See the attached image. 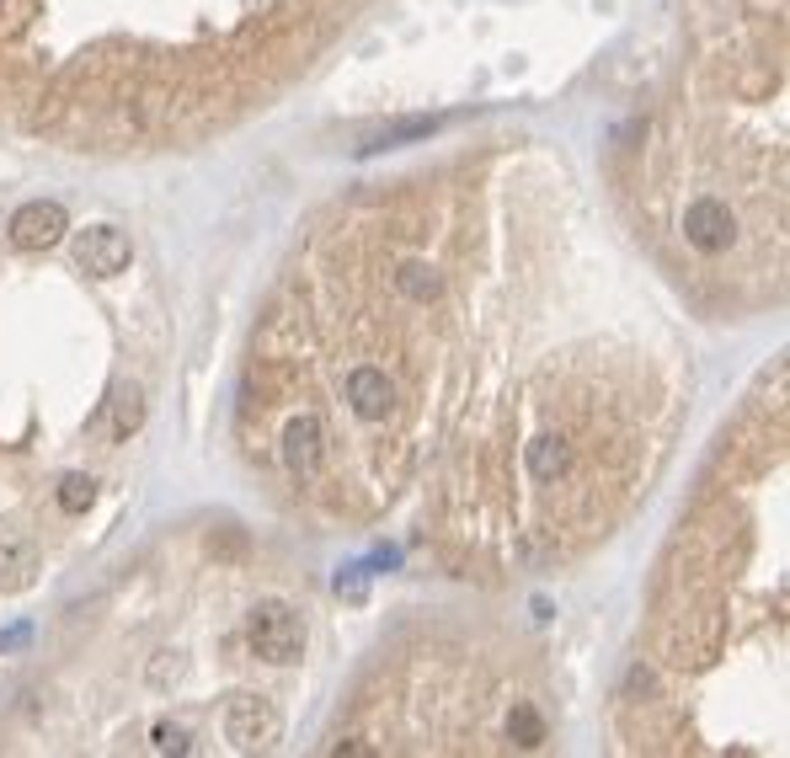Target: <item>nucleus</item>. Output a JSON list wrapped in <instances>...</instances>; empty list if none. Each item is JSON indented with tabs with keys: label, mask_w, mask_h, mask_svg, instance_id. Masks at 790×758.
Instances as JSON below:
<instances>
[{
	"label": "nucleus",
	"mask_w": 790,
	"mask_h": 758,
	"mask_svg": "<svg viewBox=\"0 0 790 758\" xmlns=\"http://www.w3.org/2000/svg\"><path fill=\"white\" fill-rule=\"evenodd\" d=\"M246 641L262 663L289 667L304 657V620L289 604H257L246 620Z\"/></svg>",
	"instance_id": "f257e3e1"
},
{
	"label": "nucleus",
	"mask_w": 790,
	"mask_h": 758,
	"mask_svg": "<svg viewBox=\"0 0 790 758\" xmlns=\"http://www.w3.org/2000/svg\"><path fill=\"white\" fill-rule=\"evenodd\" d=\"M283 737V716L268 695H236L225 705V743L241 754H268Z\"/></svg>",
	"instance_id": "f03ea898"
},
{
	"label": "nucleus",
	"mask_w": 790,
	"mask_h": 758,
	"mask_svg": "<svg viewBox=\"0 0 790 758\" xmlns=\"http://www.w3.org/2000/svg\"><path fill=\"white\" fill-rule=\"evenodd\" d=\"M678 230H684V241L695 246V251L716 257V251H731V246H737V230H742V225H737V209H731L727 198L705 187V193L689 198V209H684V225H678Z\"/></svg>",
	"instance_id": "7ed1b4c3"
},
{
	"label": "nucleus",
	"mask_w": 790,
	"mask_h": 758,
	"mask_svg": "<svg viewBox=\"0 0 790 758\" xmlns=\"http://www.w3.org/2000/svg\"><path fill=\"white\" fill-rule=\"evenodd\" d=\"M326 449H332V438H326V423H321L315 412H300V417L283 423L278 455H283L294 481H315V476L326 470Z\"/></svg>",
	"instance_id": "20e7f679"
},
{
	"label": "nucleus",
	"mask_w": 790,
	"mask_h": 758,
	"mask_svg": "<svg viewBox=\"0 0 790 758\" xmlns=\"http://www.w3.org/2000/svg\"><path fill=\"white\" fill-rule=\"evenodd\" d=\"M342 401L358 423H385V417H395V380L385 374V364L358 359L342 374Z\"/></svg>",
	"instance_id": "39448f33"
},
{
	"label": "nucleus",
	"mask_w": 790,
	"mask_h": 758,
	"mask_svg": "<svg viewBox=\"0 0 790 758\" xmlns=\"http://www.w3.org/2000/svg\"><path fill=\"white\" fill-rule=\"evenodd\" d=\"M64 230H70V214L60 204H49V198L22 204V209L11 214V225H6V236H11L17 251H49V246L64 241Z\"/></svg>",
	"instance_id": "423d86ee"
},
{
	"label": "nucleus",
	"mask_w": 790,
	"mask_h": 758,
	"mask_svg": "<svg viewBox=\"0 0 790 758\" xmlns=\"http://www.w3.org/2000/svg\"><path fill=\"white\" fill-rule=\"evenodd\" d=\"M523 470L534 486H566L578 470V444L566 433H540L523 444Z\"/></svg>",
	"instance_id": "0eeeda50"
},
{
	"label": "nucleus",
	"mask_w": 790,
	"mask_h": 758,
	"mask_svg": "<svg viewBox=\"0 0 790 758\" xmlns=\"http://www.w3.org/2000/svg\"><path fill=\"white\" fill-rule=\"evenodd\" d=\"M128 257H134V246H128V236L123 230H113V225H92V230H81L75 236V268L92 278H113L128 268Z\"/></svg>",
	"instance_id": "6e6552de"
},
{
	"label": "nucleus",
	"mask_w": 790,
	"mask_h": 758,
	"mask_svg": "<svg viewBox=\"0 0 790 758\" xmlns=\"http://www.w3.org/2000/svg\"><path fill=\"white\" fill-rule=\"evenodd\" d=\"M391 289H395V300H401V304H412V310H427V304L444 294V273H438L433 262H423V257H406V262H395Z\"/></svg>",
	"instance_id": "1a4fd4ad"
},
{
	"label": "nucleus",
	"mask_w": 790,
	"mask_h": 758,
	"mask_svg": "<svg viewBox=\"0 0 790 758\" xmlns=\"http://www.w3.org/2000/svg\"><path fill=\"white\" fill-rule=\"evenodd\" d=\"M444 128V118H433V113H412V118H395L385 123L380 134H368L358 155H380V150H401V145H412V139H433Z\"/></svg>",
	"instance_id": "9d476101"
},
{
	"label": "nucleus",
	"mask_w": 790,
	"mask_h": 758,
	"mask_svg": "<svg viewBox=\"0 0 790 758\" xmlns=\"http://www.w3.org/2000/svg\"><path fill=\"white\" fill-rule=\"evenodd\" d=\"M32 577H38V546L22 534H6L0 540V593H22Z\"/></svg>",
	"instance_id": "9b49d317"
},
{
	"label": "nucleus",
	"mask_w": 790,
	"mask_h": 758,
	"mask_svg": "<svg viewBox=\"0 0 790 758\" xmlns=\"http://www.w3.org/2000/svg\"><path fill=\"white\" fill-rule=\"evenodd\" d=\"M508 737H513L518 748H540L550 737L545 716L534 710V699H513V710H508Z\"/></svg>",
	"instance_id": "f8f14e48"
},
{
	"label": "nucleus",
	"mask_w": 790,
	"mask_h": 758,
	"mask_svg": "<svg viewBox=\"0 0 790 758\" xmlns=\"http://www.w3.org/2000/svg\"><path fill=\"white\" fill-rule=\"evenodd\" d=\"M139 423H145V395L139 385H123L113 395V444H128V433H139Z\"/></svg>",
	"instance_id": "ddd939ff"
},
{
	"label": "nucleus",
	"mask_w": 790,
	"mask_h": 758,
	"mask_svg": "<svg viewBox=\"0 0 790 758\" xmlns=\"http://www.w3.org/2000/svg\"><path fill=\"white\" fill-rule=\"evenodd\" d=\"M92 497H96L92 476H64L60 481V508L64 513H86V508H92Z\"/></svg>",
	"instance_id": "4468645a"
},
{
	"label": "nucleus",
	"mask_w": 790,
	"mask_h": 758,
	"mask_svg": "<svg viewBox=\"0 0 790 758\" xmlns=\"http://www.w3.org/2000/svg\"><path fill=\"white\" fill-rule=\"evenodd\" d=\"M150 743H155V754H193V737H187V727H177V721H155Z\"/></svg>",
	"instance_id": "2eb2a0df"
},
{
	"label": "nucleus",
	"mask_w": 790,
	"mask_h": 758,
	"mask_svg": "<svg viewBox=\"0 0 790 758\" xmlns=\"http://www.w3.org/2000/svg\"><path fill=\"white\" fill-rule=\"evenodd\" d=\"M364 572H358V567H353V572H342L336 577V593H342V599H347V604H364Z\"/></svg>",
	"instance_id": "dca6fc26"
},
{
	"label": "nucleus",
	"mask_w": 790,
	"mask_h": 758,
	"mask_svg": "<svg viewBox=\"0 0 790 758\" xmlns=\"http://www.w3.org/2000/svg\"><path fill=\"white\" fill-rule=\"evenodd\" d=\"M17 641H28V631H6V636H0V652H6V646H17Z\"/></svg>",
	"instance_id": "f3484780"
}]
</instances>
